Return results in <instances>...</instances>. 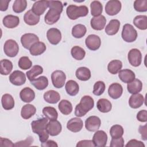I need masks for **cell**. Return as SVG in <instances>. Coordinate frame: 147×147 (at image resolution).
Listing matches in <instances>:
<instances>
[{"label": "cell", "mask_w": 147, "mask_h": 147, "mask_svg": "<svg viewBox=\"0 0 147 147\" xmlns=\"http://www.w3.org/2000/svg\"><path fill=\"white\" fill-rule=\"evenodd\" d=\"M49 10L44 17V21L48 25H53L59 20L63 11V5L61 1H48Z\"/></svg>", "instance_id": "1"}, {"label": "cell", "mask_w": 147, "mask_h": 147, "mask_svg": "<svg viewBox=\"0 0 147 147\" xmlns=\"http://www.w3.org/2000/svg\"><path fill=\"white\" fill-rule=\"evenodd\" d=\"M48 122L47 118H40L33 121L31 123V127L33 132L37 134L39 137L40 141L44 142L49 138V133L47 130V125Z\"/></svg>", "instance_id": "2"}, {"label": "cell", "mask_w": 147, "mask_h": 147, "mask_svg": "<svg viewBox=\"0 0 147 147\" xmlns=\"http://www.w3.org/2000/svg\"><path fill=\"white\" fill-rule=\"evenodd\" d=\"M94 106L93 98L89 95L83 96L75 109V115L78 117L84 116Z\"/></svg>", "instance_id": "3"}, {"label": "cell", "mask_w": 147, "mask_h": 147, "mask_svg": "<svg viewBox=\"0 0 147 147\" xmlns=\"http://www.w3.org/2000/svg\"><path fill=\"white\" fill-rule=\"evenodd\" d=\"M66 13L69 19L75 20L79 17L86 16L88 13V9L85 5L78 6L75 5H70L66 9Z\"/></svg>", "instance_id": "4"}, {"label": "cell", "mask_w": 147, "mask_h": 147, "mask_svg": "<svg viewBox=\"0 0 147 147\" xmlns=\"http://www.w3.org/2000/svg\"><path fill=\"white\" fill-rule=\"evenodd\" d=\"M137 32L133 25L129 24H126L123 25L121 36L122 39L127 42H133L137 38Z\"/></svg>", "instance_id": "5"}, {"label": "cell", "mask_w": 147, "mask_h": 147, "mask_svg": "<svg viewBox=\"0 0 147 147\" xmlns=\"http://www.w3.org/2000/svg\"><path fill=\"white\" fill-rule=\"evenodd\" d=\"M3 51L8 57H14L19 52V46L15 40L9 39L6 40L4 44Z\"/></svg>", "instance_id": "6"}, {"label": "cell", "mask_w": 147, "mask_h": 147, "mask_svg": "<svg viewBox=\"0 0 147 147\" xmlns=\"http://www.w3.org/2000/svg\"><path fill=\"white\" fill-rule=\"evenodd\" d=\"M51 80L53 86L57 88H62L66 80L65 73L61 70H56L51 74Z\"/></svg>", "instance_id": "7"}, {"label": "cell", "mask_w": 147, "mask_h": 147, "mask_svg": "<svg viewBox=\"0 0 147 147\" xmlns=\"http://www.w3.org/2000/svg\"><path fill=\"white\" fill-rule=\"evenodd\" d=\"M127 59L132 66L138 67L142 61V55L140 51L137 48L130 49L127 55Z\"/></svg>", "instance_id": "8"}, {"label": "cell", "mask_w": 147, "mask_h": 147, "mask_svg": "<svg viewBox=\"0 0 147 147\" xmlns=\"http://www.w3.org/2000/svg\"><path fill=\"white\" fill-rule=\"evenodd\" d=\"M121 2L118 0L109 1L105 6V11L109 16H115L121 10Z\"/></svg>", "instance_id": "9"}, {"label": "cell", "mask_w": 147, "mask_h": 147, "mask_svg": "<svg viewBox=\"0 0 147 147\" xmlns=\"http://www.w3.org/2000/svg\"><path fill=\"white\" fill-rule=\"evenodd\" d=\"M38 41H39V38L33 33H25L21 37V44L24 48L27 49H29L33 44Z\"/></svg>", "instance_id": "10"}, {"label": "cell", "mask_w": 147, "mask_h": 147, "mask_svg": "<svg viewBox=\"0 0 147 147\" xmlns=\"http://www.w3.org/2000/svg\"><path fill=\"white\" fill-rule=\"evenodd\" d=\"M85 43L88 49L91 51H96L101 45L100 37L96 34H90L85 40Z\"/></svg>", "instance_id": "11"}, {"label": "cell", "mask_w": 147, "mask_h": 147, "mask_svg": "<svg viewBox=\"0 0 147 147\" xmlns=\"http://www.w3.org/2000/svg\"><path fill=\"white\" fill-rule=\"evenodd\" d=\"M9 81L14 86L23 85L26 82V76L25 74L18 70L13 71L9 76Z\"/></svg>", "instance_id": "12"}, {"label": "cell", "mask_w": 147, "mask_h": 147, "mask_svg": "<svg viewBox=\"0 0 147 147\" xmlns=\"http://www.w3.org/2000/svg\"><path fill=\"white\" fill-rule=\"evenodd\" d=\"M101 125V121L100 118L95 115L90 116L87 118L85 121L86 129L90 131H97Z\"/></svg>", "instance_id": "13"}, {"label": "cell", "mask_w": 147, "mask_h": 147, "mask_svg": "<svg viewBox=\"0 0 147 147\" xmlns=\"http://www.w3.org/2000/svg\"><path fill=\"white\" fill-rule=\"evenodd\" d=\"M92 141L95 146H105L107 141V135L103 130H97L93 136Z\"/></svg>", "instance_id": "14"}, {"label": "cell", "mask_w": 147, "mask_h": 147, "mask_svg": "<svg viewBox=\"0 0 147 147\" xmlns=\"http://www.w3.org/2000/svg\"><path fill=\"white\" fill-rule=\"evenodd\" d=\"M47 37L51 44L57 45L61 40V33L58 29L52 28L48 30L47 32Z\"/></svg>", "instance_id": "15"}, {"label": "cell", "mask_w": 147, "mask_h": 147, "mask_svg": "<svg viewBox=\"0 0 147 147\" xmlns=\"http://www.w3.org/2000/svg\"><path fill=\"white\" fill-rule=\"evenodd\" d=\"M47 130L50 136H56L61 131L62 126L60 122L57 119L52 120L48 122L47 125Z\"/></svg>", "instance_id": "16"}, {"label": "cell", "mask_w": 147, "mask_h": 147, "mask_svg": "<svg viewBox=\"0 0 147 147\" xmlns=\"http://www.w3.org/2000/svg\"><path fill=\"white\" fill-rule=\"evenodd\" d=\"M83 121L78 117L71 118L68 121L67 123V129L74 133H77L80 131L83 128Z\"/></svg>", "instance_id": "17"}, {"label": "cell", "mask_w": 147, "mask_h": 147, "mask_svg": "<svg viewBox=\"0 0 147 147\" xmlns=\"http://www.w3.org/2000/svg\"><path fill=\"white\" fill-rule=\"evenodd\" d=\"M123 93V87L119 83H114L110 85L108 89L109 95L114 99H118Z\"/></svg>", "instance_id": "18"}, {"label": "cell", "mask_w": 147, "mask_h": 147, "mask_svg": "<svg viewBox=\"0 0 147 147\" xmlns=\"http://www.w3.org/2000/svg\"><path fill=\"white\" fill-rule=\"evenodd\" d=\"M106 23V19L103 15L94 17L90 21L92 28L96 30H101L104 29Z\"/></svg>", "instance_id": "19"}, {"label": "cell", "mask_w": 147, "mask_h": 147, "mask_svg": "<svg viewBox=\"0 0 147 147\" xmlns=\"http://www.w3.org/2000/svg\"><path fill=\"white\" fill-rule=\"evenodd\" d=\"M48 7V1H37L33 3L31 10L34 14L40 16L44 13Z\"/></svg>", "instance_id": "20"}, {"label": "cell", "mask_w": 147, "mask_h": 147, "mask_svg": "<svg viewBox=\"0 0 147 147\" xmlns=\"http://www.w3.org/2000/svg\"><path fill=\"white\" fill-rule=\"evenodd\" d=\"M3 25L7 28L13 29L17 27L20 24V18L18 16L11 14L6 16L2 20Z\"/></svg>", "instance_id": "21"}, {"label": "cell", "mask_w": 147, "mask_h": 147, "mask_svg": "<svg viewBox=\"0 0 147 147\" xmlns=\"http://www.w3.org/2000/svg\"><path fill=\"white\" fill-rule=\"evenodd\" d=\"M144 102V96L139 93L132 94L129 99V105L133 109L140 107Z\"/></svg>", "instance_id": "22"}, {"label": "cell", "mask_w": 147, "mask_h": 147, "mask_svg": "<svg viewBox=\"0 0 147 147\" xmlns=\"http://www.w3.org/2000/svg\"><path fill=\"white\" fill-rule=\"evenodd\" d=\"M118 77L123 83H129L135 79L136 75L133 71L129 69H124L118 72Z\"/></svg>", "instance_id": "23"}, {"label": "cell", "mask_w": 147, "mask_h": 147, "mask_svg": "<svg viewBox=\"0 0 147 147\" xmlns=\"http://www.w3.org/2000/svg\"><path fill=\"white\" fill-rule=\"evenodd\" d=\"M21 99L25 103H30L35 98L34 91L29 87H25L20 92Z\"/></svg>", "instance_id": "24"}, {"label": "cell", "mask_w": 147, "mask_h": 147, "mask_svg": "<svg viewBox=\"0 0 147 147\" xmlns=\"http://www.w3.org/2000/svg\"><path fill=\"white\" fill-rule=\"evenodd\" d=\"M120 22L118 20L113 19L105 28V32L109 36H113L117 33L119 29Z\"/></svg>", "instance_id": "25"}, {"label": "cell", "mask_w": 147, "mask_h": 147, "mask_svg": "<svg viewBox=\"0 0 147 147\" xmlns=\"http://www.w3.org/2000/svg\"><path fill=\"white\" fill-rule=\"evenodd\" d=\"M40 16L34 14L32 10L27 11L24 16V22L28 25L33 26L37 24L40 21Z\"/></svg>", "instance_id": "26"}, {"label": "cell", "mask_w": 147, "mask_h": 147, "mask_svg": "<svg viewBox=\"0 0 147 147\" xmlns=\"http://www.w3.org/2000/svg\"><path fill=\"white\" fill-rule=\"evenodd\" d=\"M44 100L51 104H55L60 99L59 93L55 90H49L45 92L43 95Z\"/></svg>", "instance_id": "27"}, {"label": "cell", "mask_w": 147, "mask_h": 147, "mask_svg": "<svg viewBox=\"0 0 147 147\" xmlns=\"http://www.w3.org/2000/svg\"><path fill=\"white\" fill-rule=\"evenodd\" d=\"M142 89V83L138 79H134L131 82L127 83V90L129 93L135 94L139 93Z\"/></svg>", "instance_id": "28"}, {"label": "cell", "mask_w": 147, "mask_h": 147, "mask_svg": "<svg viewBox=\"0 0 147 147\" xmlns=\"http://www.w3.org/2000/svg\"><path fill=\"white\" fill-rule=\"evenodd\" d=\"M36 108L34 106L30 104H26L23 106L21 111V117L25 119H28L31 118L35 114Z\"/></svg>", "instance_id": "29"}, {"label": "cell", "mask_w": 147, "mask_h": 147, "mask_svg": "<svg viewBox=\"0 0 147 147\" xmlns=\"http://www.w3.org/2000/svg\"><path fill=\"white\" fill-rule=\"evenodd\" d=\"M30 82V83L38 90H43L48 86V79L45 76H40Z\"/></svg>", "instance_id": "30"}, {"label": "cell", "mask_w": 147, "mask_h": 147, "mask_svg": "<svg viewBox=\"0 0 147 147\" xmlns=\"http://www.w3.org/2000/svg\"><path fill=\"white\" fill-rule=\"evenodd\" d=\"M65 88L67 93L70 96H75L79 91L78 83L73 80H69L66 83Z\"/></svg>", "instance_id": "31"}, {"label": "cell", "mask_w": 147, "mask_h": 147, "mask_svg": "<svg viewBox=\"0 0 147 147\" xmlns=\"http://www.w3.org/2000/svg\"><path fill=\"white\" fill-rule=\"evenodd\" d=\"M96 107L98 110L103 113H106L111 111L112 105L110 100L105 98L99 99L96 103Z\"/></svg>", "instance_id": "32"}, {"label": "cell", "mask_w": 147, "mask_h": 147, "mask_svg": "<svg viewBox=\"0 0 147 147\" xmlns=\"http://www.w3.org/2000/svg\"><path fill=\"white\" fill-rule=\"evenodd\" d=\"M1 103L3 108L6 110H10L14 107L15 102L13 97L9 94H5L1 98Z\"/></svg>", "instance_id": "33"}, {"label": "cell", "mask_w": 147, "mask_h": 147, "mask_svg": "<svg viewBox=\"0 0 147 147\" xmlns=\"http://www.w3.org/2000/svg\"><path fill=\"white\" fill-rule=\"evenodd\" d=\"M76 78L81 81H87L91 78V74L90 70L85 67L78 68L75 72Z\"/></svg>", "instance_id": "34"}, {"label": "cell", "mask_w": 147, "mask_h": 147, "mask_svg": "<svg viewBox=\"0 0 147 147\" xmlns=\"http://www.w3.org/2000/svg\"><path fill=\"white\" fill-rule=\"evenodd\" d=\"M46 45L44 42L38 41L32 45L29 49V52L33 56H38L42 54L46 51Z\"/></svg>", "instance_id": "35"}, {"label": "cell", "mask_w": 147, "mask_h": 147, "mask_svg": "<svg viewBox=\"0 0 147 147\" xmlns=\"http://www.w3.org/2000/svg\"><path fill=\"white\" fill-rule=\"evenodd\" d=\"M58 108L60 111L64 115H68L72 111V103L66 99L61 100L58 105Z\"/></svg>", "instance_id": "36"}, {"label": "cell", "mask_w": 147, "mask_h": 147, "mask_svg": "<svg viewBox=\"0 0 147 147\" xmlns=\"http://www.w3.org/2000/svg\"><path fill=\"white\" fill-rule=\"evenodd\" d=\"M134 25L140 30L147 29V16L145 15H138L133 20Z\"/></svg>", "instance_id": "37"}, {"label": "cell", "mask_w": 147, "mask_h": 147, "mask_svg": "<svg viewBox=\"0 0 147 147\" xmlns=\"http://www.w3.org/2000/svg\"><path fill=\"white\" fill-rule=\"evenodd\" d=\"M87 28L83 24H77L73 26L72 29V35L76 38L83 37L86 33Z\"/></svg>", "instance_id": "38"}, {"label": "cell", "mask_w": 147, "mask_h": 147, "mask_svg": "<svg viewBox=\"0 0 147 147\" xmlns=\"http://www.w3.org/2000/svg\"><path fill=\"white\" fill-rule=\"evenodd\" d=\"M0 73L2 75H9L13 69V63L7 59H2L1 60Z\"/></svg>", "instance_id": "39"}, {"label": "cell", "mask_w": 147, "mask_h": 147, "mask_svg": "<svg viewBox=\"0 0 147 147\" xmlns=\"http://www.w3.org/2000/svg\"><path fill=\"white\" fill-rule=\"evenodd\" d=\"M122 63L119 60H111L107 65L108 71L113 74H117L122 68Z\"/></svg>", "instance_id": "40"}, {"label": "cell", "mask_w": 147, "mask_h": 147, "mask_svg": "<svg viewBox=\"0 0 147 147\" xmlns=\"http://www.w3.org/2000/svg\"><path fill=\"white\" fill-rule=\"evenodd\" d=\"M42 114L49 120H56L58 117V113L55 108L51 106H46L42 109Z\"/></svg>", "instance_id": "41"}, {"label": "cell", "mask_w": 147, "mask_h": 147, "mask_svg": "<svg viewBox=\"0 0 147 147\" xmlns=\"http://www.w3.org/2000/svg\"><path fill=\"white\" fill-rule=\"evenodd\" d=\"M42 72H43L42 67L39 65H35L33 66L32 68L29 71L26 72V75L28 79L30 81H31L34 79V78L37 76L41 74Z\"/></svg>", "instance_id": "42"}, {"label": "cell", "mask_w": 147, "mask_h": 147, "mask_svg": "<svg viewBox=\"0 0 147 147\" xmlns=\"http://www.w3.org/2000/svg\"><path fill=\"white\" fill-rule=\"evenodd\" d=\"M71 54L72 57L77 60H81L84 59L86 52L83 48L79 46H74L71 50Z\"/></svg>", "instance_id": "43"}, {"label": "cell", "mask_w": 147, "mask_h": 147, "mask_svg": "<svg viewBox=\"0 0 147 147\" xmlns=\"http://www.w3.org/2000/svg\"><path fill=\"white\" fill-rule=\"evenodd\" d=\"M91 14L94 17L100 16L103 11V6L98 1H94L90 4Z\"/></svg>", "instance_id": "44"}, {"label": "cell", "mask_w": 147, "mask_h": 147, "mask_svg": "<svg viewBox=\"0 0 147 147\" xmlns=\"http://www.w3.org/2000/svg\"><path fill=\"white\" fill-rule=\"evenodd\" d=\"M124 133L123 127L119 125L112 126L110 130V134L112 138H118L122 137Z\"/></svg>", "instance_id": "45"}, {"label": "cell", "mask_w": 147, "mask_h": 147, "mask_svg": "<svg viewBox=\"0 0 147 147\" xmlns=\"http://www.w3.org/2000/svg\"><path fill=\"white\" fill-rule=\"evenodd\" d=\"M27 7V1L26 0H16L13 5V10L16 13L23 12Z\"/></svg>", "instance_id": "46"}, {"label": "cell", "mask_w": 147, "mask_h": 147, "mask_svg": "<svg viewBox=\"0 0 147 147\" xmlns=\"http://www.w3.org/2000/svg\"><path fill=\"white\" fill-rule=\"evenodd\" d=\"M18 67L24 70L29 69L32 66V62L28 56H22L20 57L18 63Z\"/></svg>", "instance_id": "47"}, {"label": "cell", "mask_w": 147, "mask_h": 147, "mask_svg": "<svg viewBox=\"0 0 147 147\" xmlns=\"http://www.w3.org/2000/svg\"><path fill=\"white\" fill-rule=\"evenodd\" d=\"M105 83L103 81H98L94 85L92 92L96 96H100L105 92Z\"/></svg>", "instance_id": "48"}, {"label": "cell", "mask_w": 147, "mask_h": 147, "mask_svg": "<svg viewBox=\"0 0 147 147\" xmlns=\"http://www.w3.org/2000/svg\"><path fill=\"white\" fill-rule=\"evenodd\" d=\"M133 5L137 11L145 12L147 11V0H136Z\"/></svg>", "instance_id": "49"}, {"label": "cell", "mask_w": 147, "mask_h": 147, "mask_svg": "<svg viewBox=\"0 0 147 147\" xmlns=\"http://www.w3.org/2000/svg\"><path fill=\"white\" fill-rule=\"evenodd\" d=\"M110 146L111 147H123L124 146V139L122 137L118 138H112Z\"/></svg>", "instance_id": "50"}, {"label": "cell", "mask_w": 147, "mask_h": 147, "mask_svg": "<svg viewBox=\"0 0 147 147\" xmlns=\"http://www.w3.org/2000/svg\"><path fill=\"white\" fill-rule=\"evenodd\" d=\"M33 137L29 136L27 137L25 140L21 141L19 142H17L14 145L15 146H29L31 145V144L33 142Z\"/></svg>", "instance_id": "51"}, {"label": "cell", "mask_w": 147, "mask_h": 147, "mask_svg": "<svg viewBox=\"0 0 147 147\" xmlns=\"http://www.w3.org/2000/svg\"><path fill=\"white\" fill-rule=\"evenodd\" d=\"M126 147H145V144L141 141L135 139L130 140L125 145Z\"/></svg>", "instance_id": "52"}, {"label": "cell", "mask_w": 147, "mask_h": 147, "mask_svg": "<svg viewBox=\"0 0 147 147\" xmlns=\"http://www.w3.org/2000/svg\"><path fill=\"white\" fill-rule=\"evenodd\" d=\"M137 119L141 122H146L147 121V111L142 110L138 112L137 114Z\"/></svg>", "instance_id": "53"}, {"label": "cell", "mask_w": 147, "mask_h": 147, "mask_svg": "<svg viewBox=\"0 0 147 147\" xmlns=\"http://www.w3.org/2000/svg\"><path fill=\"white\" fill-rule=\"evenodd\" d=\"M83 147V146H89V147H94L95 145L92 140H81L79 141L76 144V147Z\"/></svg>", "instance_id": "54"}, {"label": "cell", "mask_w": 147, "mask_h": 147, "mask_svg": "<svg viewBox=\"0 0 147 147\" xmlns=\"http://www.w3.org/2000/svg\"><path fill=\"white\" fill-rule=\"evenodd\" d=\"M0 146H14V144L12 141L7 138L1 137L0 138Z\"/></svg>", "instance_id": "55"}, {"label": "cell", "mask_w": 147, "mask_h": 147, "mask_svg": "<svg viewBox=\"0 0 147 147\" xmlns=\"http://www.w3.org/2000/svg\"><path fill=\"white\" fill-rule=\"evenodd\" d=\"M138 131L140 133L141 135V138L146 141L147 140V136H146V125H145L144 126L140 125L139 126V129Z\"/></svg>", "instance_id": "56"}, {"label": "cell", "mask_w": 147, "mask_h": 147, "mask_svg": "<svg viewBox=\"0 0 147 147\" xmlns=\"http://www.w3.org/2000/svg\"><path fill=\"white\" fill-rule=\"evenodd\" d=\"M41 146L42 147H57L58 145L53 140H48L41 143Z\"/></svg>", "instance_id": "57"}, {"label": "cell", "mask_w": 147, "mask_h": 147, "mask_svg": "<svg viewBox=\"0 0 147 147\" xmlns=\"http://www.w3.org/2000/svg\"><path fill=\"white\" fill-rule=\"evenodd\" d=\"M10 0H1L0 1V10L2 11H6L9 6Z\"/></svg>", "instance_id": "58"}]
</instances>
